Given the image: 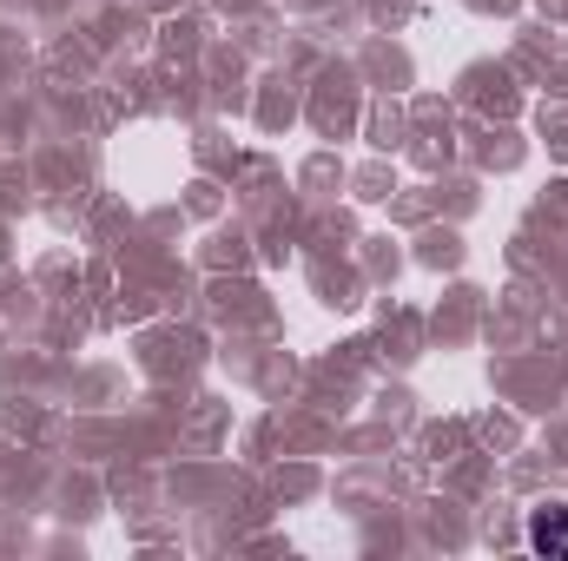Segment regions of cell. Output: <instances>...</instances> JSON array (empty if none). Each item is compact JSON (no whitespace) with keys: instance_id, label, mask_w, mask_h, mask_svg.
I'll return each instance as SVG.
<instances>
[{"instance_id":"obj_1","label":"cell","mask_w":568,"mask_h":561,"mask_svg":"<svg viewBox=\"0 0 568 561\" xmlns=\"http://www.w3.org/2000/svg\"><path fill=\"white\" fill-rule=\"evenodd\" d=\"M529 542H536L542 555H562L568 561V509H542V516L529 522Z\"/></svg>"}]
</instances>
